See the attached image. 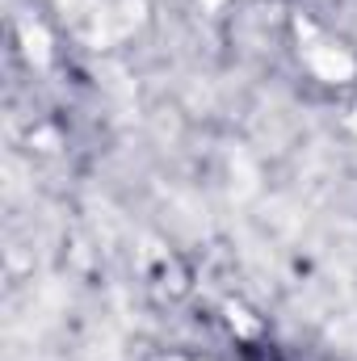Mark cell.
I'll list each match as a JSON object with an SVG mask.
<instances>
[{"label":"cell","instance_id":"6da1fadb","mask_svg":"<svg viewBox=\"0 0 357 361\" xmlns=\"http://www.w3.org/2000/svg\"><path fill=\"white\" fill-rule=\"evenodd\" d=\"M315 68H320L328 80H337V76H349V72H353V63H349L341 51H315Z\"/></svg>","mask_w":357,"mask_h":361}]
</instances>
